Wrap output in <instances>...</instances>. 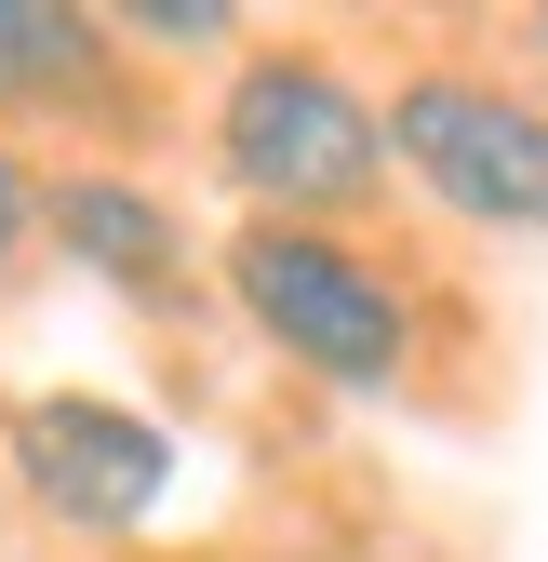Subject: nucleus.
I'll list each match as a JSON object with an SVG mask.
<instances>
[{
    "label": "nucleus",
    "instance_id": "obj_1",
    "mask_svg": "<svg viewBox=\"0 0 548 562\" xmlns=\"http://www.w3.org/2000/svg\"><path fill=\"white\" fill-rule=\"evenodd\" d=\"M215 175L267 228H349L388 201V121L321 41H267L215 94Z\"/></svg>",
    "mask_w": 548,
    "mask_h": 562
},
{
    "label": "nucleus",
    "instance_id": "obj_2",
    "mask_svg": "<svg viewBox=\"0 0 548 562\" xmlns=\"http://www.w3.org/2000/svg\"><path fill=\"white\" fill-rule=\"evenodd\" d=\"M215 281H228V308L282 348L295 375L349 389V402H388L415 375V281L362 228H267V215H241L215 241Z\"/></svg>",
    "mask_w": 548,
    "mask_h": 562
},
{
    "label": "nucleus",
    "instance_id": "obj_3",
    "mask_svg": "<svg viewBox=\"0 0 548 562\" xmlns=\"http://www.w3.org/2000/svg\"><path fill=\"white\" fill-rule=\"evenodd\" d=\"M375 121H388V188L442 201L482 241H548V94L535 81L429 54L375 94Z\"/></svg>",
    "mask_w": 548,
    "mask_h": 562
},
{
    "label": "nucleus",
    "instance_id": "obj_4",
    "mask_svg": "<svg viewBox=\"0 0 548 562\" xmlns=\"http://www.w3.org/2000/svg\"><path fill=\"white\" fill-rule=\"evenodd\" d=\"M0 469H14V496L67 536H134L161 522L174 496V429L161 415H134L107 389H27L0 415Z\"/></svg>",
    "mask_w": 548,
    "mask_h": 562
},
{
    "label": "nucleus",
    "instance_id": "obj_5",
    "mask_svg": "<svg viewBox=\"0 0 548 562\" xmlns=\"http://www.w3.org/2000/svg\"><path fill=\"white\" fill-rule=\"evenodd\" d=\"M41 241L67 268H94L107 295H134V308H174L187 295V215H174L148 175H121V161L41 175Z\"/></svg>",
    "mask_w": 548,
    "mask_h": 562
},
{
    "label": "nucleus",
    "instance_id": "obj_6",
    "mask_svg": "<svg viewBox=\"0 0 548 562\" xmlns=\"http://www.w3.org/2000/svg\"><path fill=\"white\" fill-rule=\"evenodd\" d=\"M0 121H121V41L81 0H0Z\"/></svg>",
    "mask_w": 548,
    "mask_h": 562
},
{
    "label": "nucleus",
    "instance_id": "obj_7",
    "mask_svg": "<svg viewBox=\"0 0 548 562\" xmlns=\"http://www.w3.org/2000/svg\"><path fill=\"white\" fill-rule=\"evenodd\" d=\"M107 41L121 54H228L241 14L228 0H107Z\"/></svg>",
    "mask_w": 548,
    "mask_h": 562
},
{
    "label": "nucleus",
    "instance_id": "obj_8",
    "mask_svg": "<svg viewBox=\"0 0 548 562\" xmlns=\"http://www.w3.org/2000/svg\"><path fill=\"white\" fill-rule=\"evenodd\" d=\"M41 241V175H27V148H14V134H0V268H14Z\"/></svg>",
    "mask_w": 548,
    "mask_h": 562
},
{
    "label": "nucleus",
    "instance_id": "obj_9",
    "mask_svg": "<svg viewBox=\"0 0 548 562\" xmlns=\"http://www.w3.org/2000/svg\"><path fill=\"white\" fill-rule=\"evenodd\" d=\"M522 54H535V67H548V0H535V14H522Z\"/></svg>",
    "mask_w": 548,
    "mask_h": 562
}]
</instances>
